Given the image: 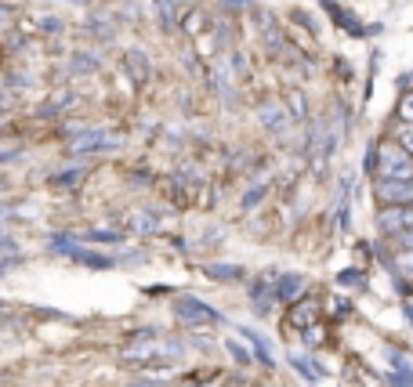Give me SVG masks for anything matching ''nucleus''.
Segmentation results:
<instances>
[{
    "mask_svg": "<svg viewBox=\"0 0 413 387\" xmlns=\"http://www.w3.org/2000/svg\"><path fill=\"white\" fill-rule=\"evenodd\" d=\"M174 315H178L182 326H214V322H222V315H217L210 304H203V300H196V297L174 300Z\"/></svg>",
    "mask_w": 413,
    "mask_h": 387,
    "instance_id": "f257e3e1",
    "label": "nucleus"
},
{
    "mask_svg": "<svg viewBox=\"0 0 413 387\" xmlns=\"http://www.w3.org/2000/svg\"><path fill=\"white\" fill-rule=\"evenodd\" d=\"M377 170L381 178H413V160L402 145H388L377 156Z\"/></svg>",
    "mask_w": 413,
    "mask_h": 387,
    "instance_id": "f03ea898",
    "label": "nucleus"
},
{
    "mask_svg": "<svg viewBox=\"0 0 413 387\" xmlns=\"http://www.w3.org/2000/svg\"><path fill=\"white\" fill-rule=\"evenodd\" d=\"M377 199L388 203V206L413 203V178H381L377 181Z\"/></svg>",
    "mask_w": 413,
    "mask_h": 387,
    "instance_id": "7ed1b4c3",
    "label": "nucleus"
},
{
    "mask_svg": "<svg viewBox=\"0 0 413 387\" xmlns=\"http://www.w3.org/2000/svg\"><path fill=\"white\" fill-rule=\"evenodd\" d=\"M377 228L388 232V235H395V232H402V228H413V203H406V206H388L381 218H377Z\"/></svg>",
    "mask_w": 413,
    "mask_h": 387,
    "instance_id": "20e7f679",
    "label": "nucleus"
},
{
    "mask_svg": "<svg viewBox=\"0 0 413 387\" xmlns=\"http://www.w3.org/2000/svg\"><path fill=\"white\" fill-rule=\"evenodd\" d=\"M73 261H80L83 268H95V272H109V268H116L113 257H105V253H91V250H83V246L73 250Z\"/></svg>",
    "mask_w": 413,
    "mask_h": 387,
    "instance_id": "39448f33",
    "label": "nucleus"
},
{
    "mask_svg": "<svg viewBox=\"0 0 413 387\" xmlns=\"http://www.w3.org/2000/svg\"><path fill=\"white\" fill-rule=\"evenodd\" d=\"M113 145H116V138L95 131V134H83V138L76 141V153H80V156H91V153H98V148H113Z\"/></svg>",
    "mask_w": 413,
    "mask_h": 387,
    "instance_id": "423d86ee",
    "label": "nucleus"
},
{
    "mask_svg": "<svg viewBox=\"0 0 413 387\" xmlns=\"http://www.w3.org/2000/svg\"><path fill=\"white\" fill-rule=\"evenodd\" d=\"M301 286H304V279H301V275H279V279H276L272 297H276V300H294V297L301 293Z\"/></svg>",
    "mask_w": 413,
    "mask_h": 387,
    "instance_id": "0eeeda50",
    "label": "nucleus"
},
{
    "mask_svg": "<svg viewBox=\"0 0 413 387\" xmlns=\"http://www.w3.org/2000/svg\"><path fill=\"white\" fill-rule=\"evenodd\" d=\"M287 362L294 365V370L304 377V380H319V377H326V370H323V365H316V362H309V358H301V355H287Z\"/></svg>",
    "mask_w": 413,
    "mask_h": 387,
    "instance_id": "6e6552de",
    "label": "nucleus"
},
{
    "mask_svg": "<svg viewBox=\"0 0 413 387\" xmlns=\"http://www.w3.org/2000/svg\"><path fill=\"white\" fill-rule=\"evenodd\" d=\"M239 337H247V340H250V348L257 351V362H265V365H272V351H269V344H265V340H261V337H257V333H254L250 326H239Z\"/></svg>",
    "mask_w": 413,
    "mask_h": 387,
    "instance_id": "1a4fd4ad",
    "label": "nucleus"
},
{
    "mask_svg": "<svg viewBox=\"0 0 413 387\" xmlns=\"http://www.w3.org/2000/svg\"><path fill=\"white\" fill-rule=\"evenodd\" d=\"M326 11H330V15H334L337 22H341L348 33H352V36H359V33H363V26H359V22H356V18L348 15V11H341V4H334V0H326Z\"/></svg>",
    "mask_w": 413,
    "mask_h": 387,
    "instance_id": "9d476101",
    "label": "nucleus"
},
{
    "mask_svg": "<svg viewBox=\"0 0 413 387\" xmlns=\"http://www.w3.org/2000/svg\"><path fill=\"white\" fill-rule=\"evenodd\" d=\"M80 243L73 239V235H65V232H58V235H51V243H48V250L51 253H69L73 257V250H76Z\"/></svg>",
    "mask_w": 413,
    "mask_h": 387,
    "instance_id": "9b49d317",
    "label": "nucleus"
},
{
    "mask_svg": "<svg viewBox=\"0 0 413 387\" xmlns=\"http://www.w3.org/2000/svg\"><path fill=\"white\" fill-rule=\"evenodd\" d=\"M312 315H316V300H304L301 308H294V311H290V322L304 330V322H312Z\"/></svg>",
    "mask_w": 413,
    "mask_h": 387,
    "instance_id": "f8f14e48",
    "label": "nucleus"
},
{
    "mask_svg": "<svg viewBox=\"0 0 413 387\" xmlns=\"http://www.w3.org/2000/svg\"><path fill=\"white\" fill-rule=\"evenodd\" d=\"M207 272H210V279H239V275H243L236 265H210Z\"/></svg>",
    "mask_w": 413,
    "mask_h": 387,
    "instance_id": "ddd939ff",
    "label": "nucleus"
},
{
    "mask_svg": "<svg viewBox=\"0 0 413 387\" xmlns=\"http://www.w3.org/2000/svg\"><path fill=\"white\" fill-rule=\"evenodd\" d=\"M399 120H406V123H413V91L399 98Z\"/></svg>",
    "mask_w": 413,
    "mask_h": 387,
    "instance_id": "4468645a",
    "label": "nucleus"
},
{
    "mask_svg": "<svg viewBox=\"0 0 413 387\" xmlns=\"http://www.w3.org/2000/svg\"><path fill=\"white\" fill-rule=\"evenodd\" d=\"M83 239H91V243H120V232H87Z\"/></svg>",
    "mask_w": 413,
    "mask_h": 387,
    "instance_id": "2eb2a0df",
    "label": "nucleus"
},
{
    "mask_svg": "<svg viewBox=\"0 0 413 387\" xmlns=\"http://www.w3.org/2000/svg\"><path fill=\"white\" fill-rule=\"evenodd\" d=\"M391 239H395V246H402V250H413V228H402V232H395Z\"/></svg>",
    "mask_w": 413,
    "mask_h": 387,
    "instance_id": "dca6fc26",
    "label": "nucleus"
},
{
    "mask_svg": "<svg viewBox=\"0 0 413 387\" xmlns=\"http://www.w3.org/2000/svg\"><path fill=\"white\" fill-rule=\"evenodd\" d=\"M0 253H4V257H18V246H15V239H8L4 232H0Z\"/></svg>",
    "mask_w": 413,
    "mask_h": 387,
    "instance_id": "f3484780",
    "label": "nucleus"
},
{
    "mask_svg": "<svg viewBox=\"0 0 413 387\" xmlns=\"http://www.w3.org/2000/svg\"><path fill=\"white\" fill-rule=\"evenodd\" d=\"M399 272H402V275H413V250H406V253L399 257Z\"/></svg>",
    "mask_w": 413,
    "mask_h": 387,
    "instance_id": "a211bd4d",
    "label": "nucleus"
},
{
    "mask_svg": "<svg viewBox=\"0 0 413 387\" xmlns=\"http://www.w3.org/2000/svg\"><path fill=\"white\" fill-rule=\"evenodd\" d=\"M399 145H402V148H406V153L413 156V127H406V131L399 134Z\"/></svg>",
    "mask_w": 413,
    "mask_h": 387,
    "instance_id": "6ab92c4d",
    "label": "nucleus"
},
{
    "mask_svg": "<svg viewBox=\"0 0 413 387\" xmlns=\"http://www.w3.org/2000/svg\"><path fill=\"white\" fill-rule=\"evenodd\" d=\"M337 283H344V286H356V283H359V272H341V275H337Z\"/></svg>",
    "mask_w": 413,
    "mask_h": 387,
    "instance_id": "aec40b11",
    "label": "nucleus"
},
{
    "mask_svg": "<svg viewBox=\"0 0 413 387\" xmlns=\"http://www.w3.org/2000/svg\"><path fill=\"white\" fill-rule=\"evenodd\" d=\"M11 261H15V257H8V261H0V275H8V272H11Z\"/></svg>",
    "mask_w": 413,
    "mask_h": 387,
    "instance_id": "412c9836",
    "label": "nucleus"
},
{
    "mask_svg": "<svg viewBox=\"0 0 413 387\" xmlns=\"http://www.w3.org/2000/svg\"><path fill=\"white\" fill-rule=\"evenodd\" d=\"M4 218H8V210H4V206H0V221H4Z\"/></svg>",
    "mask_w": 413,
    "mask_h": 387,
    "instance_id": "4be33fe9",
    "label": "nucleus"
},
{
    "mask_svg": "<svg viewBox=\"0 0 413 387\" xmlns=\"http://www.w3.org/2000/svg\"><path fill=\"white\" fill-rule=\"evenodd\" d=\"M135 387H156V384H135Z\"/></svg>",
    "mask_w": 413,
    "mask_h": 387,
    "instance_id": "5701e85b",
    "label": "nucleus"
},
{
    "mask_svg": "<svg viewBox=\"0 0 413 387\" xmlns=\"http://www.w3.org/2000/svg\"><path fill=\"white\" fill-rule=\"evenodd\" d=\"M0 192H4V181H0Z\"/></svg>",
    "mask_w": 413,
    "mask_h": 387,
    "instance_id": "b1692460",
    "label": "nucleus"
},
{
    "mask_svg": "<svg viewBox=\"0 0 413 387\" xmlns=\"http://www.w3.org/2000/svg\"><path fill=\"white\" fill-rule=\"evenodd\" d=\"M76 4H87V0H76Z\"/></svg>",
    "mask_w": 413,
    "mask_h": 387,
    "instance_id": "393cba45",
    "label": "nucleus"
}]
</instances>
